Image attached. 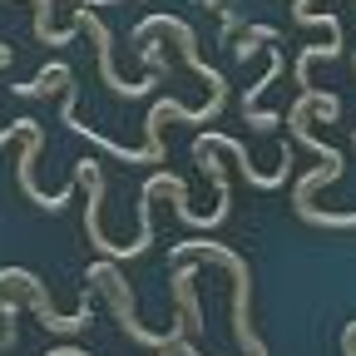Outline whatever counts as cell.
I'll return each instance as SVG.
<instances>
[{
    "instance_id": "1",
    "label": "cell",
    "mask_w": 356,
    "mask_h": 356,
    "mask_svg": "<svg viewBox=\"0 0 356 356\" xmlns=\"http://www.w3.org/2000/svg\"><path fill=\"white\" fill-rule=\"evenodd\" d=\"M0 292H25V302L40 312V322H44V332H60V337H70V332H79L84 322H89V297L79 302V312H70V317H60V312L44 302V287L30 277V273H20V267H0Z\"/></svg>"
},
{
    "instance_id": "2",
    "label": "cell",
    "mask_w": 356,
    "mask_h": 356,
    "mask_svg": "<svg viewBox=\"0 0 356 356\" xmlns=\"http://www.w3.org/2000/svg\"><path fill=\"white\" fill-rule=\"evenodd\" d=\"M95 282H104V292H109V302H114V317H119V327L129 332V341H139V346H173L178 341V332H168V337H159V332H149L139 317H134V297H129V287H124V277L114 273L109 262H99L95 273H89Z\"/></svg>"
},
{
    "instance_id": "3",
    "label": "cell",
    "mask_w": 356,
    "mask_h": 356,
    "mask_svg": "<svg viewBox=\"0 0 356 356\" xmlns=\"http://www.w3.org/2000/svg\"><path fill=\"white\" fill-rule=\"evenodd\" d=\"M277 74H282V55H277V44H273V60H267V74H262L257 84H248V95H243V114H248V124H252V129H277V114H262V109H257L262 89H267V84H277Z\"/></svg>"
},
{
    "instance_id": "4",
    "label": "cell",
    "mask_w": 356,
    "mask_h": 356,
    "mask_svg": "<svg viewBox=\"0 0 356 356\" xmlns=\"http://www.w3.org/2000/svg\"><path fill=\"white\" fill-rule=\"evenodd\" d=\"M74 74L65 70V65H44L30 84H15V95H25V99H40V95H55V89H65Z\"/></svg>"
},
{
    "instance_id": "5",
    "label": "cell",
    "mask_w": 356,
    "mask_h": 356,
    "mask_svg": "<svg viewBox=\"0 0 356 356\" xmlns=\"http://www.w3.org/2000/svg\"><path fill=\"white\" fill-rule=\"evenodd\" d=\"M10 65V44H0V70H6Z\"/></svg>"
},
{
    "instance_id": "6",
    "label": "cell",
    "mask_w": 356,
    "mask_h": 356,
    "mask_svg": "<svg viewBox=\"0 0 356 356\" xmlns=\"http://www.w3.org/2000/svg\"><path fill=\"white\" fill-rule=\"evenodd\" d=\"M50 356H84V351H74V346H65V351H50Z\"/></svg>"
}]
</instances>
